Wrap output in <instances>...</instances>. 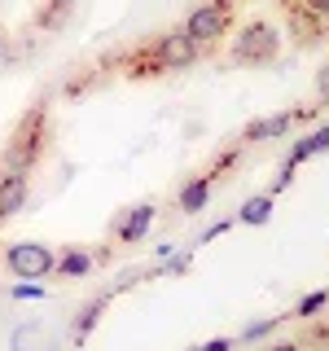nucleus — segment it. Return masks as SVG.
Listing matches in <instances>:
<instances>
[{
    "label": "nucleus",
    "mask_w": 329,
    "mask_h": 351,
    "mask_svg": "<svg viewBox=\"0 0 329 351\" xmlns=\"http://www.w3.org/2000/svg\"><path fill=\"white\" fill-rule=\"evenodd\" d=\"M53 149V110L49 101H36L27 114L18 119V128L9 132L5 154H0V167H14V171H36Z\"/></svg>",
    "instance_id": "nucleus-1"
},
{
    "label": "nucleus",
    "mask_w": 329,
    "mask_h": 351,
    "mask_svg": "<svg viewBox=\"0 0 329 351\" xmlns=\"http://www.w3.org/2000/svg\"><path fill=\"white\" fill-rule=\"evenodd\" d=\"M241 149H246V145H241V141H233V145H228L224 154H219V158L211 162V167H202V171H197L193 180H189V184L180 189V193H175V206H180V215H197V211H206V202H211L215 184H219V180H224L228 171L237 167Z\"/></svg>",
    "instance_id": "nucleus-2"
},
{
    "label": "nucleus",
    "mask_w": 329,
    "mask_h": 351,
    "mask_svg": "<svg viewBox=\"0 0 329 351\" xmlns=\"http://www.w3.org/2000/svg\"><path fill=\"white\" fill-rule=\"evenodd\" d=\"M277 53H281V31L263 18H250L233 36L228 62L233 66H268V62H277Z\"/></svg>",
    "instance_id": "nucleus-3"
},
{
    "label": "nucleus",
    "mask_w": 329,
    "mask_h": 351,
    "mask_svg": "<svg viewBox=\"0 0 329 351\" xmlns=\"http://www.w3.org/2000/svg\"><path fill=\"white\" fill-rule=\"evenodd\" d=\"M233 14H237V0H202V5L184 18V36L206 53V49H215V44L228 36Z\"/></svg>",
    "instance_id": "nucleus-4"
},
{
    "label": "nucleus",
    "mask_w": 329,
    "mask_h": 351,
    "mask_svg": "<svg viewBox=\"0 0 329 351\" xmlns=\"http://www.w3.org/2000/svg\"><path fill=\"white\" fill-rule=\"evenodd\" d=\"M53 263H58V250L44 246V241H14V246L5 250V268H9V277H18V281L53 277Z\"/></svg>",
    "instance_id": "nucleus-5"
},
{
    "label": "nucleus",
    "mask_w": 329,
    "mask_h": 351,
    "mask_svg": "<svg viewBox=\"0 0 329 351\" xmlns=\"http://www.w3.org/2000/svg\"><path fill=\"white\" fill-rule=\"evenodd\" d=\"M321 106H303V110H277V114H263L255 119V123H246V132H241V145H259V141H281L285 132H290L294 123H303V119H312Z\"/></svg>",
    "instance_id": "nucleus-6"
},
{
    "label": "nucleus",
    "mask_w": 329,
    "mask_h": 351,
    "mask_svg": "<svg viewBox=\"0 0 329 351\" xmlns=\"http://www.w3.org/2000/svg\"><path fill=\"white\" fill-rule=\"evenodd\" d=\"M154 53H158L162 66H167V75L189 71V66L202 58V49L184 36V27H171V31H162V36H154Z\"/></svg>",
    "instance_id": "nucleus-7"
},
{
    "label": "nucleus",
    "mask_w": 329,
    "mask_h": 351,
    "mask_svg": "<svg viewBox=\"0 0 329 351\" xmlns=\"http://www.w3.org/2000/svg\"><path fill=\"white\" fill-rule=\"evenodd\" d=\"M31 197V176L14 171V167H0V224H9Z\"/></svg>",
    "instance_id": "nucleus-8"
},
{
    "label": "nucleus",
    "mask_w": 329,
    "mask_h": 351,
    "mask_svg": "<svg viewBox=\"0 0 329 351\" xmlns=\"http://www.w3.org/2000/svg\"><path fill=\"white\" fill-rule=\"evenodd\" d=\"M149 224H154V202H141V206H127V211H119V219H114V241L119 246H136L141 237L149 233Z\"/></svg>",
    "instance_id": "nucleus-9"
},
{
    "label": "nucleus",
    "mask_w": 329,
    "mask_h": 351,
    "mask_svg": "<svg viewBox=\"0 0 329 351\" xmlns=\"http://www.w3.org/2000/svg\"><path fill=\"white\" fill-rule=\"evenodd\" d=\"M97 259L101 255H93L88 246H66L58 255V263H53V272H58L62 281H80V277H88V272L97 268Z\"/></svg>",
    "instance_id": "nucleus-10"
},
{
    "label": "nucleus",
    "mask_w": 329,
    "mask_h": 351,
    "mask_svg": "<svg viewBox=\"0 0 329 351\" xmlns=\"http://www.w3.org/2000/svg\"><path fill=\"white\" fill-rule=\"evenodd\" d=\"M316 154H329V123L325 128H312L307 136L294 141L290 154H285V162H290V167H303L307 158H316Z\"/></svg>",
    "instance_id": "nucleus-11"
},
{
    "label": "nucleus",
    "mask_w": 329,
    "mask_h": 351,
    "mask_svg": "<svg viewBox=\"0 0 329 351\" xmlns=\"http://www.w3.org/2000/svg\"><path fill=\"white\" fill-rule=\"evenodd\" d=\"M106 307H110V294H97V299H88V303H84V312L75 316V325H71V343H75V347H84V343H88V334L97 329V321H101Z\"/></svg>",
    "instance_id": "nucleus-12"
},
{
    "label": "nucleus",
    "mask_w": 329,
    "mask_h": 351,
    "mask_svg": "<svg viewBox=\"0 0 329 351\" xmlns=\"http://www.w3.org/2000/svg\"><path fill=\"white\" fill-rule=\"evenodd\" d=\"M272 206H277V197H268V193L246 197V202H241V211H237V224H246V228H263V224L272 219Z\"/></svg>",
    "instance_id": "nucleus-13"
},
{
    "label": "nucleus",
    "mask_w": 329,
    "mask_h": 351,
    "mask_svg": "<svg viewBox=\"0 0 329 351\" xmlns=\"http://www.w3.org/2000/svg\"><path fill=\"white\" fill-rule=\"evenodd\" d=\"M71 9H75V0H44L40 14H36V27L40 31H62L66 18H71Z\"/></svg>",
    "instance_id": "nucleus-14"
},
{
    "label": "nucleus",
    "mask_w": 329,
    "mask_h": 351,
    "mask_svg": "<svg viewBox=\"0 0 329 351\" xmlns=\"http://www.w3.org/2000/svg\"><path fill=\"white\" fill-rule=\"evenodd\" d=\"M325 303H329V290H312V294H303V299L294 303L290 321H312V316H321V312H325Z\"/></svg>",
    "instance_id": "nucleus-15"
},
{
    "label": "nucleus",
    "mask_w": 329,
    "mask_h": 351,
    "mask_svg": "<svg viewBox=\"0 0 329 351\" xmlns=\"http://www.w3.org/2000/svg\"><path fill=\"white\" fill-rule=\"evenodd\" d=\"M281 321H290V316H268V321H255V325H246L237 334V343H259V338H268L272 329H281Z\"/></svg>",
    "instance_id": "nucleus-16"
},
{
    "label": "nucleus",
    "mask_w": 329,
    "mask_h": 351,
    "mask_svg": "<svg viewBox=\"0 0 329 351\" xmlns=\"http://www.w3.org/2000/svg\"><path fill=\"white\" fill-rule=\"evenodd\" d=\"M294 171H299V167H290V162H285V167H281L277 176H272V184H268V197H277V193H285V189H290V184H294Z\"/></svg>",
    "instance_id": "nucleus-17"
},
{
    "label": "nucleus",
    "mask_w": 329,
    "mask_h": 351,
    "mask_svg": "<svg viewBox=\"0 0 329 351\" xmlns=\"http://www.w3.org/2000/svg\"><path fill=\"white\" fill-rule=\"evenodd\" d=\"M9 294H14V299H44V285H40V281H36V285L27 281V285H14Z\"/></svg>",
    "instance_id": "nucleus-18"
},
{
    "label": "nucleus",
    "mask_w": 329,
    "mask_h": 351,
    "mask_svg": "<svg viewBox=\"0 0 329 351\" xmlns=\"http://www.w3.org/2000/svg\"><path fill=\"white\" fill-rule=\"evenodd\" d=\"M299 5L307 9V14H316V18H321L325 27H329V0H299Z\"/></svg>",
    "instance_id": "nucleus-19"
},
{
    "label": "nucleus",
    "mask_w": 329,
    "mask_h": 351,
    "mask_svg": "<svg viewBox=\"0 0 329 351\" xmlns=\"http://www.w3.org/2000/svg\"><path fill=\"white\" fill-rule=\"evenodd\" d=\"M233 347H237V338H211V343H202L193 351H233Z\"/></svg>",
    "instance_id": "nucleus-20"
},
{
    "label": "nucleus",
    "mask_w": 329,
    "mask_h": 351,
    "mask_svg": "<svg viewBox=\"0 0 329 351\" xmlns=\"http://www.w3.org/2000/svg\"><path fill=\"white\" fill-rule=\"evenodd\" d=\"M316 97H321V101H329V66H321V71H316Z\"/></svg>",
    "instance_id": "nucleus-21"
},
{
    "label": "nucleus",
    "mask_w": 329,
    "mask_h": 351,
    "mask_svg": "<svg viewBox=\"0 0 329 351\" xmlns=\"http://www.w3.org/2000/svg\"><path fill=\"white\" fill-rule=\"evenodd\" d=\"M9 58H14V49H9V36L0 31V62H9Z\"/></svg>",
    "instance_id": "nucleus-22"
},
{
    "label": "nucleus",
    "mask_w": 329,
    "mask_h": 351,
    "mask_svg": "<svg viewBox=\"0 0 329 351\" xmlns=\"http://www.w3.org/2000/svg\"><path fill=\"white\" fill-rule=\"evenodd\" d=\"M268 351H303V343H272Z\"/></svg>",
    "instance_id": "nucleus-23"
}]
</instances>
